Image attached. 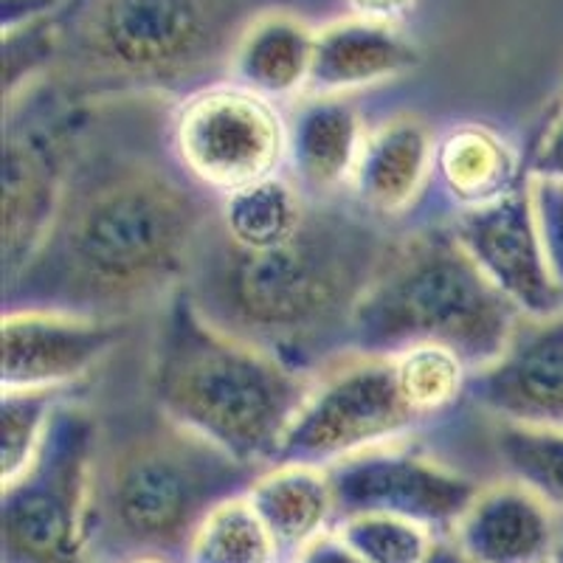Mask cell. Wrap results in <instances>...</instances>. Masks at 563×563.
Instances as JSON below:
<instances>
[{
	"instance_id": "cell-20",
	"label": "cell",
	"mask_w": 563,
	"mask_h": 563,
	"mask_svg": "<svg viewBox=\"0 0 563 563\" xmlns=\"http://www.w3.org/2000/svg\"><path fill=\"white\" fill-rule=\"evenodd\" d=\"M256 516L279 547L282 563H290L324 532L335 530L339 512L324 467L271 465L249 490Z\"/></svg>"
},
{
	"instance_id": "cell-27",
	"label": "cell",
	"mask_w": 563,
	"mask_h": 563,
	"mask_svg": "<svg viewBox=\"0 0 563 563\" xmlns=\"http://www.w3.org/2000/svg\"><path fill=\"white\" fill-rule=\"evenodd\" d=\"M57 389L3 391V485L14 482L37 460L57 411Z\"/></svg>"
},
{
	"instance_id": "cell-36",
	"label": "cell",
	"mask_w": 563,
	"mask_h": 563,
	"mask_svg": "<svg viewBox=\"0 0 563 563\" xmlns=\"http://www.w3.org/2000/svg\"><path fill=\"white\" fill-rule=\"evenodd\" d=\"M550 563H558V558H555V561H550Z\"/></svg>"
},
{
	"instance_id": "cell-5",
	"label": "cell",
	"mask_w": 563,
	"mask_h": 563,
	"mask_svg": "<svg viewBox=\"0 0 563 563\" xmlns=\"http://www.w3.org/2000/svg\"><path fill=\"white\" fill-rule=\"evenodd\" d=\"M521 319L454 231L426 229L391 245L355 308L346 350L389 358L409 346L437 344L476 372L499 358Z\"/></svg>"
},
{
	"instance_id": "cell-9",
	"label": "cell",
	"mask_w": 563,
	"mask_h": 563,
	"mask_svg": "<svg viewBox=\"0 0 563 563\" xmlns=\"http://www.w3.org/2000/svg\"><path fill=\"white\" fill-rule=\"evenodd\" d=\"M169 144L186 173L225 198L274 178L288 158V122L240 85L206 88L178 108Z\"/></svg>"
},
{
	"instance_id": "cell-34",
	"label": "cell",
	"mask_w": 563,
	"mask_h": 563,
	"mask_svg": "<svg viewBox=\"0 0 563 563\" xmlns=\"http://www.w3.org/2000/svg\"><path fill=\"white\" fill-rule=\"evenodd\" d=\"M119 563H180V561H175V558H167V555H133V558H124V561Z\"/></svg>"
},
{
	"instance_id": "cell-32",
	"label": "cell",
	"mask_w": 563,
	"mask_h": 563,
	"mask_svg": "<svg viewBox=\"0 0 563 563\" xmlns=\"http://www.w3.org/2000/svg\"><path fill=\"white\" fill-rule=\"evenodd\" d=\"M57 7V0H3V34L32 26Z\"/></svg>"
},
{
	"instance_id": "cell-8",
	"label": "cell",
	"mask_w": 563,
	"mask_h": 563,
	"mask_svg": "<svg viewBox=\"0 0 563 563\" xmlns=\"http://www.w3.org/2000/svg\"><path fill=\"white\" fill-rule=\"evenodd\" d=\"M93 110L26 88L7 102L3 150V274L26 268L57 214L70 164Z\"/></svg>"
},
{
	"instance_id": "cell-16",
	"label": "cell",
	"mask_w": 563,
	"mask_h": 563,
	"mask_svg": "<svg viewBox=\"0 0 563 563\" xmlns=\"http://www.w3.org/2000/svg\"><path fill=\"white\" fill-rule=\"evenodd\" d=\"M434 150L429 124L415 115H397L366 135L350 180L355 206L378 220L409 209L434 169Z\"/></svg>"
},
{
	"instance_id": "cell-15",
	"label": "cell",
	"mask_w": 563,
	"mask_h": 563,
	"mask_svg": "<svg viewBox=\"0 0 563 563\" xmlns=\"http://www.w3.org/2000/svg\"><path fill=\"white\" fill-rule=\"evenodd\" d=\"M449 538L474 563H550L563 544L555 510L512 479L482 487Z\"/></svg>"
},
{
	"instance_id": "cell-23",
	"label": "cell",
	"mask_w": 563,
	"mask_h": 563,
	"mask_svg": "<svg viewBox=\"0 0 563 563\" xmlns=\"http://www.w3.org/2000/svg\"><path fill=\"white\" fill-rule=\"evenodd\" d=\"M184 563H282L279 547L249 493L220 501L189 541Z\"/></svg>"
},
{
	"instance_id": "cell-13",
	"label": "cell",
	"mask_w": 563,
	"mask_h": 563,
	"mask_svg": "<svg viewBox=\"0 0 563 563\" xmlns=\"http://www.w3.org/2000/svg\"><path fill=\"white\" fill-rule=\"evenodd\" d=\"M465 391L499 422L563 431V310L525 316L499 358L471 372Z\"/></svg>"
},
{
	"instance_id": "cell-28",
	"label": "cell",
	"mask_w": 563,
	"mask_h": 563,
	"mask_svg": "<svg viewBox=\"0 0 563 563\" xmlns=\"http://www.w3.org/2000/svg\"><path fill=\"white\" fill-rule=\"evenodd\" d=\"M530 195L547 263H550L552 279L563 294V184L530 175Z\"/></svg>"
},
{
	"instance_id": "cell-33",
	"label": "cell",
	"mask_w": 563,
	"mask_h": 563,
	"mask_svg": "<svg viewBox=\"0 0 563 563\" xmlns=\"http://www.w3.org/2000/svg\"><path fill=\"white\" fill-rule=\"evenodd\" d=\"M422 563H474V561H471V558H467L465 552H462L460 547H456L454 541L445 536V538H440V541H437V547L431 550V555L426 558Z\"/></svg>"
},
{
	"instance_id": "cell-21",
	"label": "cell",
	"mask_w": 563,
	"mask_h": 563,
	"mask_svg": "<svg viewBox=\"0 0 563 563\" xmlns=\"http://www.w3.org/2000/svg\"><path fill=\"white\" fill-rule=\"evenodd\" d=\"M434 169L462 209L490 203L521 184L512 147L485 124H460L442 135L434 150Z\"/></svg>"
},
{
	"instance_id": "cell-2",
	"label": "cell",
	"mask_w": 563,
	"mask_h": 563,
	"mask_svg": "<svg viewBox=\"0 0 563 563\" xmlns=\"http://www.w3.org/2000/svg\"><path fill=\"white\" fill-rule=\"evenodd\" d=\"M391 245L378 218L327 200L310 203L294 238L268 251L238 249L211 220L184 290L211 324L301 372L346 346Z\"/></svg>"
},
{
	"instance_id": "cell-22",
	"label": "cell",
	"mask_w": 563,
	"mask_h": 563,
	"mask_svg": "<svg viewBox=\"0 0 563 563\" xmlns=\"http://www.w3.org/2000/svg\"><path fill=\"white\" fill-rule=\"evenodd\" d=\"M308 206L299 186L274 175L225 195L214 223L238 249L268 251L294 238L308 218Z\"/></svg>"
},
{
	"instance_id": "cell-14",
	"label": "cell",
	"mask_w": 563,
	"mask_h": 563,
	"mask_svg": "<svg viewBox=\"0 0 563 563\" xmlns=\"http://www.w3.org/2000/svg\"><path fill=\"white\" fill-rule=\"evenodd\" d=\"M122 319L9 310L3 319V391L65 389L124 339Z\"/></svg>"
},
{
	"instance_id": "cell-6",
	"label": "cell",
	"mask_w": 563,
	"mask_h": 563,
	"mask_svg": "<svg viewBox=\"0 0 563 563\" xmlns=\"http://www.w3.org/2000/svg\"><path fill=\"white\" fill-rule=\"evenodd\" d=\"M225 26V0H90L74 43L88 77L164 88L206 68Z\"/></svg>"
},
{
	"instance_id": "cell-26",
	"label": "cell",
	"mask_w": 563,
	"mask_h": 563,
	"mask_svg": "<svg viewBox=\"0 0 563 563\" xmlns=\"http://www.w3.org/2000/svg\"><path fill=\"white\" fill-rule=\"evenodd\" d=\"M335 532L366 563H422L440 541V536L429 527L380 512L341 519Z\"/></svg>"
},
{
	"instance_id": "cell-17",
	"label": "cell",
	"mask_w": 563,
	"mask_h": 563,
	"mask_svg": "<svg viewBox=\"0 0 563 563\" xmlns=\"http://www.w3.org/2000/svg\"><path fill=\"white\" fill-rule=\"evenodd\" d=\"M364 128L344 97H310L288 124V164L294 184L310 200H333L350 186L364 150Z\"/></svg>"
},
{
	"instance_id": "cell-29",
	"label": "cell",
	"mask_w": 563,
	"mask_h": 563,
	"mask_svg": "<svg viewBox=\"0 0 563 563\" xmlns=\"http://www.w3.org/2000/svg\"><path fill=\"white\" fill-rule=\"evenodd\" d=\"M530 175L532 178H547L563 184V104L550 122V128H547L541 144H538Z\"/></svg>"
},
{
	"instance_id": "cell-35",
	"label": "cell",
	"mask_w": 563,
	"mask_h": 563,
	"mask_svg": "<svg viewBox=\"0 0 563 563\" xmlns=\"http://www.w3.org/2000/svg\"><path fill=\"white\" fill-rule=\"evenodd\" d=\"M558 563H563V544H561V550H558Z\"/></svg>"
},
{
	"instance_id": "cell-12",
	"label": "cell",
	"mask_w": 563,
	"mask_h": 563,
	"mask_svg": "<svg viewBox=\"0 0 563 563\" xmlns=\"http://www.w3.org/2000/svg\"><path fill=\"white\" fill-rule=\"evenodd\" d=\"M454 238L476 268L521 316L547 319L563 310L532 209L530 178L501 198L456 214Z\"/></svg>"
},
{
	"instance_id": "cell-11",
	"label": "cell",
	"mask_w": 563,
	"mask_h": 563,
	"mask_svg": "<svg viewBox=\"0 0 563 563\" xmlns=\"http://www.w3.org/2000/svg\"><path fill=\"white\" fill-rule=\"evenodd\" d=\"M341 519L380 512L429 527L440 538L451 536L482 487L471 476L409 454V451L372 449L327 467ZM335 521V525H339Z\"/></svg>"
},
{
	"instance_id": "cell-19",
	"label": "cell",
	"mask_w": 563,
	"mask_h": 563,
	"mask_svg": "<svg viewBox=\"0 0 563 563\" xmlns=\"http://www.w3.org/2000/svg\"><path fill=\"white\" fill-rule=\"evenodd\" d=\"M316 57V29L296 14H256L238 34L229 54L234 85L256 97L290 99L308 90Z\"/></svg>"
},
{
	"instance_id": "cell-25",
	"label": "cell",
	"mask_w": 563,
	"mask_h": 563,
	"mask_svg": "<svg viewBox=\"0 0 563 563\" xmlns=\"http://www.w3.org/2000/svg\"><path fill=\"white\" fill-rule=\"evenodd\" d=\"M397 372V384L406 404L417 417H429L445 411L467 386V364L456 352L437 344H417L391 355Z\"/></svg>"
},
{
	"instance_id": "cell-3",
	"label": "cell",
	"mask_w": 563,
	"mask_h": 563,
	"mask_svg": "<svg viewBox=\"0 0 563 563\" xmlns=\"http://www.w3.org/2000/svg\"><path fill=\"white\" fill-rule=\"evenodd\" d=\"M313 389L305 372L211 324L184 288L169 296L150 395L178 429L245 465L271 467Z\"/></svg>"
},
{
	"instance_id": "cell-30",
	"label": "cell",
	"mask_w": 563,
	"mask_h": 563,
	"mask_svg": "<svg viewBox=\"0 0 563 563\" xmlns=\"http://www.w3.org/2000/svg\"><path fill=\"white\" fill-rule=\"evenodd\" d=\"M290 563H366L358 552L346 544L335 530L324 532L308 544Z\"/></svg>"
},
{
	"instance_id": "cell-24",
	"label": "cell",
	"mask_w": 563,
	"mask_h": 563,
	"mask_svg": "<svg viewBox=\"0 0 563 563\" xmlns=\"http://www.w3.org/2000/svg\"><path fill=\"white\" fill-rule=\"evenodd\" d=\"M496 451L512 482L563 512V431L501 422L496 429Z\"/></svg>"
},
{
	"instance_id": "cell-31",
	"label": "cell",
	"mask_w": 563,
	"mask_h": 563,
	"mask_svg": "<svg viewBox=\"0 0 563 563\" xmlns=\"http://www.w3.org/2000/svg\"><path fill=\"white\" fill-rule=\"evenodd\" d=\"M350 18L369 20V23H386L395 26L397 20H404L417 7V0H344Z\"/></svg>"
},
{
	"instance_id": "cell-1",
	"label": "cell",
	"mask_w": 563,
	"mask_h": 563,
	"mask_svg": "<svg viewBox=\"0 0 563 563\" xmlns=\"http://www.w3.org/2000/svg\"><path fill=\"white\" fill-rule=\"evenodd\" d=\"M206 192L155 135L90 113L57 214L26 268L7 282V313L124 321L175 296L218 218Z\"/></svg>"
},
{
	"instance_id": "cell-7",
	"label": "cell",
	"mask_w": 563,
	"mask_h": 563,
	"mask_svg": "<svg viewBox=\"0 0 563 563\" xmlns=\"http://www.w3.org/2000/svg\"><path fill=\"white\" fill-rule=\"evenodd\" d=\"M97 454L93 417L57 406L37 460L3 485L7 563H90L88 507Z\"/></svg>"
},
{
	"instance_id": "cell-4",
	"label": "cell",
	"mask_w": 563,
	"mask_h": 563,
	"mask_svg": "<svg viewBox=\"0 0 563 563\" xmlns=\"http://www.w3.org/2000/svg\"><path fill=\"white\" fill-rule=\"evenodd\" d=\"M161 415V411H158ZM268 467L245 465L161 415L113 445L99 442L88 507L90 563L167 555L189 541L220 501L243 496Z\"/></svg>"
},
{
	"instance_id": "cell-18",
	"label": "cell",
	"mask_w": 563,
	"mask_h": 563,
	"mask_svg": "<svg viewBox=\"0 0 563 563\" xmlns=\"http://www.w3.org/2000/svg\"><path fill=\"white\" fill-rule=\"evenodd\" d=\"M417 65V48L386 23L346 18L316 32V57L308 90L344 97L352 90L395 79Z\"/></svg>"
},
{
	"instance_id": "cell-10",
	"label": "cell",
	"mask_w": 563,
	"mask_h": 563,
	"mask_svg": "<svg viewBox=\"0 0 563 563\" xmlns=\"http://www.w3.org/2000/svg\"><path fill=\"white\" fill-rule=\"evenodd\" d=\"M420 417L406 404L395 361L358 355L316 384L279 445L274 465L330 467L380 449Z\"/></svg>"
}]
</instances>
